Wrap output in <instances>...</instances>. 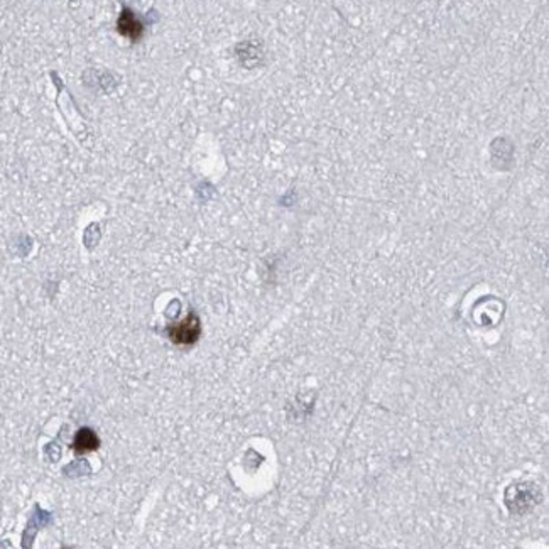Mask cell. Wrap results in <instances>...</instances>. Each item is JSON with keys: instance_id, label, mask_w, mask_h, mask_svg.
<instances>
[{"instance_id": "cell-1", "label": "cell", "mask_w": 549, "mask_h": 549, "mask_svg": "<svg viewBox=\"0 0 549 549\" xmlns=\"http://www.w3.org/2000/svg\"><path fill=\"white\" fill-rule=\"evenodd\" d=\"M164 333H166L168 340L178 347L195 345V343L200 340L201 335V322L193 311H191L181 322L168 324Z\"/></svg>"}, {"instance_id": "cell-2", "label": "cell", "mask_w": 549, "mask_h": 549, "mask_svg": "<svg viewBox=\"0 0 549 549\" xmlns=\"http://www.w3.org/2000/svg\"><path fill=\"white\" fill-rule=\"evenodd\" d=\"M117 31L123 38L130 39L132 43H137L144 34V24L135 16L134 11H130L129 7H123L117 19Z\"/></svg>"}, {"instance_id": "cell-3", "label": "cell", "mask_w": 549, "mask_h": 549, "mask_svg": "<svg viewBox=\"0 0 549 549\" xmlns=\"http://www.w3.org/2000/svg\"><path fill=\"white\" fill-rule=\"evenodd\" d=\"M98 448H100V438L93 429L91 428L78 429V433L75 434V439H73L71 443V450L75 451L76 455H85V453L97 451Z\"/></svg>"}]
</instances>
